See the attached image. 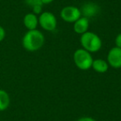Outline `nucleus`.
Instances as JSON below:
<instances>
[{
  "label": "nucleus",
  "instance_id": "f257e3e1",
  "mask_svg": "<svg viewBox=\"0 0 121 121\" xmlns=\"http://www.w3.org/2000/svg\"><path fill=\"white\" fill-rule=\"evenodd\" d=\"M45 42L44 35L37 29L28 30L22 37V43L24 49L28 52H36L42 47Z\"/></svg>",
  "mask_w": 121,
  "mask_h": 121
},
{
  "label": "nucleus",
  "instance_id": "f03ea898",
  "mask_svg": "<svg viewBox=\"0 0 121 121\" xmlns=\"http://www.w3.org/2000/svg\"><path fill=\"white\" fill-rule=\"evenodd\" d=\"M81 44L83 49L89 52H96L100 50L102 41L97 34L92 32H86L81 37Z\"/></svg>",
  "mask_w": 121,
  "mask_h": 121
},
{
  "label": "nucleus",
  "instance_id": "7ed1b4c3",
  "mask_svg": "<svg viewBox=\"0 0 121 121\" xmlns=\"http://www.w3.org/2000/svg\"><path fill=\"white\" fill-rule=\"evenodd\" d=\"M73 60L76 66L82 71H87L91 68L93 63L92 56L91 52H87L85 49H78L73 55Z\"/></svg>",
  "mask_w": 121,
  "mask_h": 121
},
{
  "label": "nucleus",
  "instance_id": "20e7f679",
  "mask_svg": "<svg viewBox=\"0 0 121 121\" xmlns=\"http://www.w3.org/2000/svg\"><path fill=\"white\" fill-rule=\"evenodd\" d=\"M38 23L44 30L52 32L56 29L57 25L56 18L52 13L43 12L38 17Z\"/></svg>",
  "mask_w": 121,
  "mask_h": 121
},
{
  "label": "nucleus",
  "instance_id": "39448f33",
  "mask_svg": "<svg viewBox=\"0 0 121 121\" xmlns=\"http://www.w3.org/2000/svg\"><path fill=\"white\" fill-rule=\"evenodd\" d=\"M81 17V9L74 6H66L60 11V17L66 22L74 23Z\"/></svg>",
  "mask_w": 121,
  "mask_h": 121
},
{
  "label": "nucleus",
  "instance_id": "423d86ee",
  "mask_svg": "<svg viewBox=\"0 0 121 121\" xmlns=\"http://www.w3.org/2000/svg\"><path fill=\"white\" fill-rule=\"evenodd\" d=\"M107 62L111 67L121 68V48L114 47L109 50L107 56Z\"/></svg>",
  "mask_w": 121,
  "mask_h": 121
},
{
  "label": "nucleus",
  "instance_id": "0eeeda50",
  "mask_svg": "<svg viewBox=\"0 0 121 121\" xmlns=\"http://www.w3.org/2000/svg\"><path fill=\"white\" fill-rule=\"evenodd\" d=\"M99 9L97 4H93V3H87L82 6L81 9V15H83V17L89 18V17H92L97 15L99 13Z\"/></svg>",
  "mask_w": 121,
  "mask_h": 121
},
{
  "label": "nucleus",
  "instance_id": "6e6552de",
  "mask_svg": "<svg viewBox=\"0 0 121 121\" xmlns=\"http://www.w3.org/2000/svg\"><path fill=\"white\" fill-rule=\"evenodd\" d=\"M90 22L89 18L86 17H81L77 21L74 22V27L73 29L77 34L82 35L83 33L88 32V27H89Z\"/></svg>",
  "mask_w": 121,
  "mask_h": 121
},
{
  "label": "nucleus",
  "instance_id": "1a4fd4ad",
  "mask_svg": "<svg viewBox=\"0 0 121 121\" xmlns=\"http://www.w3.org/2000/svg\"><path fill=\"white\" fill-rule=\"evenodd\" d=\"M23 24L27 30H34L37 29L38 25V17L33 13H30L24 16L23 17Z\"/></svg>",
  "mask_w": 121,
  "mask_h": 121
},
{
  "label": "nucleus",
  "instance_id": "9d476101",
  "mask_svg": "<svg viewBox=\"0 0 121 121\" xmlns=\"http://www.w3.org/2000/svg\"><path fill=\"white\" fill-rule=\"evenodd\" d=\"M91 67L98 73H104L109 69V64L106 60L102 59H96L93 60Z\"/></svg>",
  "mask_w": 121,
  "mask_h": 121
},
{
  "label": "nucleus",
  "instance_id": "9b49d317",
  "mask_svg": "<svg viewBox=\"0 0 121 121\" xmlns=\"http://www.w3.org/2000/svg\"><path fill=\"white\" fill-rule=\"evenodd\" d=\"M10 104V97L4 90H0V111H4Z\"/></svg>",
  "mask_w": 121,
  "mask_h": 121
},
{
  "label": "nucleus",
  "instance_id": "f8f14e48",
  "mask_svg": "<svg viewBox=\"0 0 121 121\" xmlns=\"http://www.w3.org/2000/svg\"><path fill=\"white\" fill-rule=\"evenodd\" d=\"M25 3L32 8L37 5H42V0H25Z\"/></svg>",
  "mask_w": 121,
  "mask_h": 121
},
{
  "label": "nucleus",
  "instance_id": "ddd939ff",
  "mask_svg": "<svg viewBox=\"0 0 121 121\" xmlns=\"http://www.w3.org/2000/svg\"><path fill=\"white\" fill-rule=\"evenodd\" d=\"M32 12L34 14H41L42 13V5H37L32 7Z\"/></svg>",
  "mask_w": 121,
  "mask_h": 121
},
{
  "label": "nucleus",
  "instance_id": "4468645a",
  "mask_svg": "<svg viewBox=\"0 0 121 121\" xmlns=\"http://www.w3.org/2000/svg\"><path fill=\"white\" fill-rule=\"evenodd\" d=\"M6 37V32H5V29L2 27V26H0V42L4 41V39Z\"/></svg>",
  "mask_w": 121,
  "mask_h": 121
},
{
  "label": "nucleus",
  "instance_id": "2eb2a0df",
  "mask_svg": "<svg viewBox=\"0 0 121 121\" xmlns=\"http://www.w3.org/2000/svg\"><path fill=\"white\" fill-rule=\"evenodd\" d=\"M115 46L119 48H121V33L118 34L115 37Z\"/></svg>",
  "mask_w": 121,
  "mask_h": 121
},
{
  "label": "nucleus",
  "instance_id": "dca6fc26",
  "mask_svg": "<svg viewBox=\"0 0 121 121\" xmlns=\"http://www.w3.org/2000/svg\"><path fill=\"white\" fill-rule=\"evenodd\" d=\"M77 121H96V120L91 117H82V118H80Z\"/></svg>",
  "mask_w": 121,
  "mask_h": 121
},
{
  "label": "nucleus",
  "instance_id": "f3484780",
  "mask_svg": "<svg viewBox=\"0 0 121 121\" xmlns=\"http://www.w3.org/2000/svg\"><path fill=\"white\" fill-rule=\"evenodd\" d=\"M54 0H42V4H51V3L53 2Z\"/></svg>",
  "mask_w": 121,
  "mask_h": 121
}]
</instances>
